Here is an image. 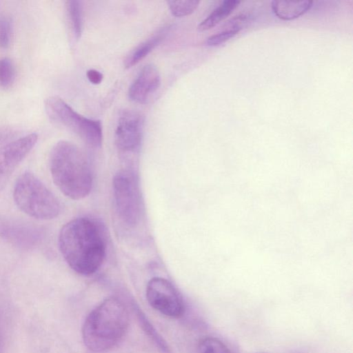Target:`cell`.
<instances>
[{
    "instance_id": "1",
    "label": "cell",
    "mask_w": 353,
    "mask_h": 353,
    "mask_svg": "<svg viewBox=\"0 0 353 353\" xmlns=\"http://www.w3.org/2000/svg\"><path fill=\"white\" fill-rule=\"evenodd\" d=\"M59 250L77 273L88 276L97 272L105 256V241L100 225L87 217L74 219L61 229Z\"/></svg>"
},
{
    "instance_id": "2",
    "label": "cell",
    "mask_w": 353,
    "mask_h": 353,
    "mask_svg": "<svg viewBox=\"0 0 353 353\" xmlns=\"http://www.w3.org/2000/svg\"><path fill=\"white\" fill-rule=\"evenodd\" d=\"M49 167L54 184L67 197L80 200L86 197L92 186L89 160L77 145L59 141L52 147Z\"/></svg>"
},
{
    "instance_id": "3",
    "label": "cell",
    "mask_w": 353,
    "mask_h": 353,
    "mask_svg": "<svg viewBox=\"0 0 353 353\" xmlns=\"http://www.w3.org/2000/svg\"><path fill=\"white\" fill-rule=\"evenodd\" d=\"M129 313L117 297H109L87 316L82 327L85 345L94 352H103L116 346L129 327Z\"/></svg>"
},
{
    "instance_id": "4",
    "label": "cell",
    "mask_w": 353,
    "mask_h": 353,
    "mask_svg": "<svg viewBox=\"0 0 353 353\" xmlns=\"http://www.w3.org/2000/svg\"><path fill=\"white\" fill-rule=\"evenodd\" d=\"M13 199L21 211L36 219H52L60 213V204L57 197L30 172L21 174L17 179Z\"/></svg>"
},
{
    "instance_id": "5",
    "label": "cell",
    "mask_w": 353,
    "mask_h": 353,
    "mask_svg": "<svg viewBox=\"0 0 353 353\" xmlns=\"http://www.w3.org/2000/svg\"><path fill=\"white\" fill-rule=\"evenodd\" d=\"M45 111L56 123L79 136L88 146L99 148L103 141L101 122L83 117L57 96H51L44 102Z\"/></svg>"
},
{
    "instance_id": "6",
    "label": "cell",
    "mask_w": 353,
    "mask_h": 353,
    "mask_svg": "<svg viewBox=\"0 0 353 353\" xmlns=\"http://www.w3.org/2000/svg\"><path fill=\"white\" fill-rule=\"evenodd\" d=\"M114 205L119 218L126 226L136 227L143 214V202L138 175L132 168L119 170L112 181Z\"/></svg>"
},
{
    "instance_id": "7",
    "label": "cell",
    "mask_w": 353,
    "mask_h": 353,
    "mask_svg": "<svg viewBox=\"0 0 353 353\" xmlns=\"http://www.w3.org/2000/svg\"><path fill=\"white\" fill-rule=\"evenodd\" d=\"M145 295L150 305L161 314L178 319L185 312V304L178 290L162 277L151 279L146 286Z\"/></svg>"
},
{
    "instance_id": "8",
    "label": "cell",
    "mask_w": 353,
    "mask_h": 353,
    "mask_svg": "<svg viewBox=\"0 0 353 353\" xmlns=\"http://www.w3.org/2000/svg\"><path fill=\"white\" fill-rule=\"evenodd\" d=\"M144 130V117L131 110L122 111L114 133V142L124 157H134L141 148Z\"/></svg>"
},
{
    "instance_id": "9",
    "label": "cell",
    "mask_w": 353,
    "mask_h": 353,
    "mask_svg": "<svg viewBox=\"0 0 353 353\" xmlns=\"http://www.w3.org/2000/svg\"><path fill=\"white\" fill-rule=\"evenodd\" d=\"M37 139L38 135L31 133L0 148V192L6 185L17 167L34 147Z\"/></svg>"
},
{
    "instance_id": "10",
    "label": "cell",
    "mask_w": 353,
    "mask_h": 353,
    "mask_svg": "<svg viewBox=\"0 0 353 353\" xmlns=\"http://www.w3.org/2000/svg\"><path fill=\"white\" fill-rule=\"evenodd\" d=\"M161 85V74L153 64L144 65L130 85L129 99L138 103H146Z\"/></svg>"
},
{
    "instance_id": "11",
    "label": "cell",
    "mask_w": 353,
    "mask_h": 353,
    "mask_svg": "<svg viewBox=\"0 0 353 353\" xmlns=\"http://www.w3.org/2000/svg\"><path fill=\"white\" fill-rule=\"evenodd\" d=\"M0 236L16 246L29 248L37 245L41 241L43 232L32 225L1 221Z\"/></svg>"
},
{
    "instance_id": "12",
    "label": "cell",
    "mask_w": 353,
    "mask_h": 353,
    "mask_svg": "<svg viewBox=\"0 0 353 353\" xmlns=\"http://www.w3.org/2000/svg\"><path fill=\"white\" fill-rule=\"evenodd\" d=\"M312 6V1H274L272 2V10L279 18L283 20H292L304 14Z\"/></svg>"
},
{
    "instance_id": "13",
    "label": "cell",
    "mask_w": 353,
    "mask_h": 353,
    "mask_svg": "<svg viewBox=\"0 0 353 353\" xmlns=\"http://www.w3.org/2000/svg\"><path fill=\"white\" fill-rule=\"evenodd\" d=\"M170 28V26H168L162 28L157 34L141 43L133 50L125 59V67L128 68H131L145 58L164 39Z\"/></svg>"
},
{
    "instance_id": "14",
    "label": "cell",
    "mask_w": 353,
    "mask_h": 353,
    "mask_svg": "<svg viewBox=\"0 0 353 353\" xmlns=\"http://www.w3.org/2000/svg\"><path fill=\"white\" fill-rule=\"evenodd\" d=\"M240 1L227 0L222 2L198 26L199 31H205L216 26L227 18L239 5Z\"/></svg>"
},
{
    "instance_id": "15",
    "label": "cell",
    "mask_w": 353,
    "mask_h": 353,
    "mask_svg": "<svg viewBox=\"0 0 353 353\" xmlns=\"http://www.w3.org/2000/svg\"><path fill=\"white\" fill-rule=\"evenodd\" d=\"M134 310L136 312L141 327L148 336V337L151 339V341H152L155 345L159 348V350L162 353H172L166 341L152 326L150 321L145 316V314L140 310L138 306H134Z\"/></svg>"
},
{
    "instance_id": "16",
    "label": "cell",
    "mask_w": 353,
    "mask_h": 353,
    "mask_svg": "<svg viewBox=\"0 0 353 353\" xmlns=\"http://www.w3.org/2000/svg\"><path fill=\"white\" fill-rule=\"evenodd\" d=\"M70 25L74 37H81L83 29V9L81 2L76 0L65 2Z\"/></svg>"
},
{
    "instance_id": "17",
    "label": "cell",
    "mask_w": 353,
    "mask_h": 353,
    "mask_svg": "<svg viewBox=\"0 0 353 353\" xmlns=\"http://www.w3.org/2000/svg\"><path fill=\"white\" fill-rule=\"evenodd\" d=\"M197 350L198 353H232L223 341L213 336L203 338L198 344Z\"/></svg>"
},
{
    "instance_id": "18",
    "label": "cell",
    "mask_w": 353,
    "mask_h": 353,
    "mask_svg": "<svg viewBox=\"0 0 353 353\" xmlns=\"http://www.w3.org/2000/svg\"><path fill=\"white\" fill-rule=\"evenodd\" d=\"M199 1H168L167 3L171 13L177 17H182L191 14L199 6Z\"/></svg>"
},
{
    "instance_id": "19",
    "label": "cell",
    "mask_w": 353,
    "mask_h": 353,
    "mask_svg": "<svg viewBox=\"0 0 353 353\" xmlns=\"http://www.w3.org/2000/svg\"><path fill=\"white\" fill-rule=\"evenodd\" d=\"M15 68L8 57L0 59V86L4 89L10 88L14 81Z\"/></svg>"
},
{
    "instance_id": "20",
    "label": "cell",
    "mask_w": 353,
    "mask_h": 353,
    "mask_svg": "<svg viewBox=\"0 0 353 353\" xmlns=\"http://www.w3.org/2000/svg\"><path fill=\"white\" fill-rule=\"evenodd\" d=\"M12 31V21L10 17H0V48L6 49L10 43Z\"/></svg>"
},
{
    "instance_id": "21",
    "label": "cell",
    "mask_w": 353,
    "mask_h": 353,
    "mask_svg": "<svg viewBox=\"0 0 353 353\" xmlns=\"http://www.w3.org/2000/svg\"><path fill=\"white\" fill-rule=\"evenodd\" d=\"M239 32L237 30H225L208 37L205 44L210 47L218 46L233 38Z\"/></svg>"
},
{
    "instance_id": "22",
    "label": "cell",
    "mask_w": 353,
    "mask_h": 353,
    "mask_svg": "<svg viewBox=\"0 0 353 353\" xmlns=\"http://www.w3.org/2000/svg\"><path fill=\"white\" fill-rule=\"evenodd\" d=\"M250 17L247 14H240L230 19L226 26L229 28L227 30H241L250 21Z\"/></svg>"
},
{
    "instance_id": "23",
    "label": "cell",
    "mask_w": 353,
    "mask_h": 353,
    "mask_svg": "<svg viewBox=\"0 0 353 353\" xmlns=\"http://www.w3.org/2000/svg\"><path fill=\"white\" fill-rule=\"evenodd\" d=\"M86 76L89 81L93 84H99L103 79V74L98 70L94 69L88 70Z\"/></svg>"
},
{
    "instance_id": "24",
    "label": "cell",
    "mask_w": 353,
    "mask_h": 353,
    "mask_svg": "<svg viewBox=\"0 0 353 353\" xmlns=\"http://www.w3.org/2000/svg\"><path fill=\"white\" fill-rule=\"evenodd\" d=\"M5 324L2 313L0 311V353H4L5 352Z\"/></svg>"
},
{
    "instance_id": "25",
    "label": "cell",
    "mask_w": 353,
    "mask_h": 353,
    "mask_svg": "<svg viewBox=\"0 0 353 353\" xmlns=\"http://www.w3.org/2000/svg\"><path fill=\"white\" fill-rule=\"evenodd\" d=\"M255 353H268V352H255Z\"/></svg>"
}]
</instances>
